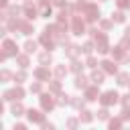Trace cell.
Returning a JSON list of instances; mask_svg holds the SVG:
<instances>
[{
  "mask_svg": "<svg viewBox=\"0 0 130 130\" xmlns=\"http://www.w3.org/2000/svg\"><path fill=\"white\" fill-rule=\"evenodd\" d=\"M26 51H35V43H26Z\"/></svg>",
  "mask_w": 130,
  "mask_h": 130,
  "instance_id": "obj_1",
  "label": "cell"
}]
</instances>
